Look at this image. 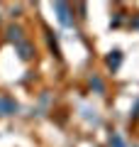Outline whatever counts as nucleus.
Returning a JSON list of instances; mask_svg holds the SVG:
<instances>
[{"label":"nucleus","instance_id":"nucleus-3","mask_svg":"<svg viewBox=\"0 0 139 147\" xmlns=\"http://www.w3.org/2000/svg\"><path fill=\"white\" fill-rule=\"evenodd\" d=\"M7 39H10L15 47H20L22 42H27V39H25V32H22V27H15V25L7 27Z\"/></svg>","mask_w":139,"mask_h":147},{"label":"nucleus","instance_id":"nucleus-5","mask_svg":"<svg viewBox=\"0 0 139 147\" xmlns=\"http://www.w3.org/2000/svg\"><path fill=\"white\" fill-rule=\"evenodd\" d=\"M120 61H122L120 52H112V54L108 57V66H110V69H117V66H120Z\"/></svg>","mask_w":139,"mask_h":147},{"label":"nucleus","instance_id":"nucleus-4","mask_svg":"<svg viewBox=\"0 0 139 147\" xmlns=\"http://www.w3.org/2000/svg\"><path fill=\"white\" fill-rule=\"evenodd\" d=\"M17 54H20V59H22V61H29V59L34 57V47H32L29 42H22L20 47H17Z\"/></svg>","mask_w":139,"mask_h":147},{"label":"nucleus","instance_id":"nucleus-7","mask_svg":"<svg viewBox=\"0 0 139 147\" xmlns=\"http://www.w3.org/2000/svg\"><path fill=\"white\" fill-rule=\"evenodd\" d=\"M110 145H112V147H124L122 140H120V135H112V137H110Z\"/></svg>","mask_w":139,"mask_h":147},{"label":"nucleus","instance_id":"nucleus-6","mask_svg":"<svg viewBox=\"0 0 139 147\" xmlns=\"http://www.w3.org/2000/svg\"><path fill=\"white\" fill-rule=\"evenodd\" d=\"M90 86H93L95 91H98V93H103V81H100L98 76H93V79H90Z\"/></svg>","mask_w":139,"mask_h":147},{"label":"nucleus","instance_id":"nucleus-1","mask_svg":"<svg viewBox=\"0 0 139 147\" xmlns=\"http://www.w3.org/2000/svg\"><path fill=\"white\" fill-rule=\"evenodd\" d=\"M54 10H56L59 22H61L63 27H71V25H73V17H71V5H68V3H56V5H54Z\"/></svg>","mask_w":139,"mask_h":147},{"label":"nucleus","instance_id":"nucleus-2","mask_svg":"<svg viewBox=\"0 0 139 147\" xmlns=\"http://www.w3.org/2000/svg\"><path fill=\"white\" fill-rule=\"evenodd\" d=\"M17 113V103L7 96H0V115H12Z\"/></svg>","mask_w":139,"mask_h":147}]
</instances>
